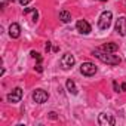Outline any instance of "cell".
I'll return each instance as SVG.
<instances>
[{
  "label": "cell",
  "mask_w": 126,
  "mask_h": 126,
  "mask_svg": "<svg viewBox=\"0 0 126 126\" xmlns=\"http://www.w3.org/2000/svg\"><path fill=\"white\" fill-rule=\"evenodd\" d=\"M94 56H96L99 61L105 62L108 65H119L120 64V56L113 55L111 52H105L102 49H95L94 50Z\"/></svg>",
  "instance_id": "cell-1"
},
{
  "label": "cell",
  "mask_w": 126,
  "mask_h": 126,
  "mask_svg": "<svg viewBox=\"0 0 126 126\" xmlns=\"http://www.w3.org/2000/svg\"><path fill=\"white\" fill-rule=\"evenodd\" d=\"M111 19H113V14L110 11H104L98 19V28L99 30H107L111 25Z\"/></svg>",
  "instance_id": "cell-2"
},
{
  "label": "cell",
  "mask_w": 126,
  "mask_h": 126,
  "mask_svg": "<svg viewBox=\"0 0 126 126\" xmlns=\"http://www.w3.org/2000/svg\"><path fill=\"white\" fill-rule=\"evenodd\" d=\"M96 65L95 64H92V62H83V64L80 65V73L83 74V76H88V77H91V76H94L95 73H96Z\"/></svg>",
  "instance_id": "cell-3"
},
{
  "label": "cell",
  "mask_w": 126,
  "mask_h": 126,
  "mask_svg": "<svg viewBox=\"0 0 126 126\" xmlns=\"http://www.w3.org/2000/svg\"><path fill=\"white\" fill-rule=\"evenodd\" d=\"M47 98H49V95H47V92L43 91V89H36V91L33 92V99H34L37 104H43V102H46Z\"/></svg>",
  "instance_id": "cell-4"
},
{
  "label": "cell",
  "mask_w": 126,
  "mask_h": 126,
  "mask_svg": "<svg viewBox=\"0 0 126 126\" xmlns=\"http://www.w3.org/2000/svg\"><path fill=\"white\" fill-rule=\"evenodd\" d=\"M98 123H99L101 126H113V125L116 123V120H114V117H113L111 114L101 113L99 117H98Z\"/></svg>",
  "instance_id": "cell-5"
},
{
  "label": "cell",
  "mask_w": 126,
  "mask_h": 126,
  "mask_svg": "<svg viewBox=\"0 0 126 126\" xmlns=\"http://www.w3.org/2000/svg\"><path fill=\"white\" fill-rule=\"evenodd\" d=\"M74 62H76V59H74V56L71 53H65L64 56L61 58V65H62L64 70H70L74 65Z\"/></svg>",
  "instance_id": "cell-6"
},
{
  "label": "cell",
  "mask_w": 126,
  "mask_h": 126,
  "mask_svg": "<svg viewBox=\"0 0 126 126\" xmlns=\"http://www.w3.org/2000/svg\"><path fill=\"white\" fill-rule=\"evenodd\" d=\"M21 98H22V89H21V88H15V89L8 95V102L16 104V102L21 101Z\"/></svg>",
  "instance_id": "cell-7"
},
{
  "label": "cell",
  "mask_w": 126,
  "mask_h": 126,
  "mask_svg": "<svg viewBox=\"0 0 126 126\" xmlns=\"http://www.w3.org/2000/svg\"><path fill=\"white\" fill-rule=\"evenodd\" d=\"M116 31L120 36H126V16H120L116 21Z\"/></svg>",
  "instance_id": "cell-8"
},
{
  "label": "cell",
  "mask_w": 126,
  "mask_h": 126,
  "mask_svg": "<svg viewBox=\"0 0 126 126\" xmlns=\"http://www.w3.org/2000/svg\"><path fill=\"white\" fill-rule=\"evenodd\" d=\"M76 28H77V31H79V33H82V34H89V33H91V25H89V22H88V21H85V19L77 21Z\"/></svg>",
  "instance_id": "cell-9"
},
{
  "label": "cell",
  "mask_w": 126,
  "mask_h": 126,
  "mask_svg": "<svg viewBox=\"0 0 126 126\" xmlns=\"http://www.w3.org/2000/svg\"><path fill=\"white\" fill-rule=\"evenodd\" d=\"M9 36L12 37V39H18L19 36H21V28H19V25L18 24H11V27H9Z\"/></svg>",
  "instance_id": "cell-10"
},
{
  "label": "cell",
  "mask_w": 126,
  "mask_h": 126,
  "mask_svg": "<svg viewBox=\"0 0 126 126\" xmlns=\"http://www.w3.org/2000/svg\"><path fill=\"white\" fill-rule=\"evenodd\" d=\"M101 49L105 50V52H111V53H113V52H116V50L119 49V46H117L116 43H105V45L101 46Z\"/></svg>",
  "instance_id": "cell-11"
},
{
  "label": "cell",
  "mask_w": 126,
  "mask_h": 126,
  "mask_svg": "<svg viewBox=\"0 0 126 126\" xmlns=\"http://www.w3.org/2000/svg\"><path fill=\"white\" fill-rule=\"evenodd\" d=\"M65 86H67V89H68V92H70V94L77 95V88H76V85H74V82H73L71 79H68V80H67Z\"/></svg>",
  "instance_id": "cell-12"
},
{
  "label": "cell",
  "mask_w": 126,
  "mask_h": 126,
  "mask_svg": "<svg viewBox=\"0 0 126 126\" xmlns=\"http://www.w3.org/2000/svg\"><path fill=\"white\" fill-rule=\"evenodd\" d=\"M59 19H61L62 22H70V21H71V14L67 12V11H61V12H59Z\"/></svg>",
  "instance_id": "cell-13"
},
{
  "label": "cell",
  "mask_w": 126,
  "mask_h": 126,
  "mask_svg": "<svg viewBox=\"0 0 126 126\" xmlns=\"http://www.w3.org/2000/svg\"><path fill=\"white\" fill-rule=\"evenodd\" d=\"M31 56H33V58H36V59H37L39 62H42V56H40V55H39L37 52H34V50H33V52H31Z\"/></svg>",
  "instance_id": "cell-14"
},
{
  "label": "cell",
  "mask_w": 126,
  "mask_h": 126,
  "mask_svg": "<svg viewBox=\"0 0 126 126\" xmlns=\"http://www.w3.org/2000/svg\"><path fill=\"white\" fill-rule=\"evenodd\" d=\"M18 2H19V5H22V6H25V5H28V3L31 2V0H18Z\"/></svg>",
  "instance_id": "cell-15"
},
{
  "label": "cell",
  "mask_w": 126,
  "mask_h": 126,
  "mask_svg": "<svg viewBox=\"0 0 126 126\" xmlns=\"http://www.w3.org/2000/svg\"><path fill=\"white\" fill-rule=\"evenodd\" d=\"M49 117H50V119H56V113H55V111L49 113Z\"/></svg>",
  "instance_id": "cell-16"
},
{
  "label": "cell",
  "mask_w": 126,
  "mask_h": 126,
  "mask_svg": "<svg viewBox=\"0 0 126 126\" xmlns=\"http://www.w3.org/2000/svg\"><path fill=\"white\" fill-rule=\"evenodd\" d=\"M113 86H114V91L119 92V86H117V82H113Z\"/></svg>",
  "instance_id": "cell-17"
},
{
  "label": "cell",
  "mask_w": 126,
  "mask_h": 126,
  "mask_svg": "<svg viewBox=\"0 0 126 126\" xmlns=\"http://www.w3.org/2000/svg\"><path fill=\"white\" fill-rule=\"evenodd\" d=\"M36 70H37V71H39V73H42V71H43V68H42V65H40V64H39V65H37V67H36Z\"/></svg>",
  "instance_id": "cell-18"
},
{
  "label": "cell",
  "mask_w": 126,
  "mask_h": 126,
  "mask_svg": "<svg viewBox=\"0 0 126 126\" xmlns=\"http://www.w3.org/2000/svg\"><path fill=\"white\" fill-rule=\"evenodd\" d=\"M126 91V83H122V92H125Z\"/></svg>",
  "instance_id": "cell-19"
},
{
  "label": "cell",
  "mask_w": 126,
  "mask_h": 126,
  "mask_svg": "<svg viewBox=\"0 0 126 126\" xmlns=\"http://www.w3.org/2000/svg\"><path fill=\"white\" fill-rule=\"evenodd\" d=\"M49 49H50V43H49V42H47V43H46V50H47V52H49Z\"/></svg>",
  "instance_id": "cell-20"
},
{
  "label": "cell",
  "mask_w": 126,
  "mask_h": 126,
  "mask_svg": "<svg viewBox=\"0 0 126 126\" xmlns=\"http://www.w3.org/2000/svg\"><path fill=\"white\" fill-rule=\"evenodd\" d=\"M125 3H126V0H125Z\"/></svg>",
  "instance_id": "cell-21"
}]
</instances>
